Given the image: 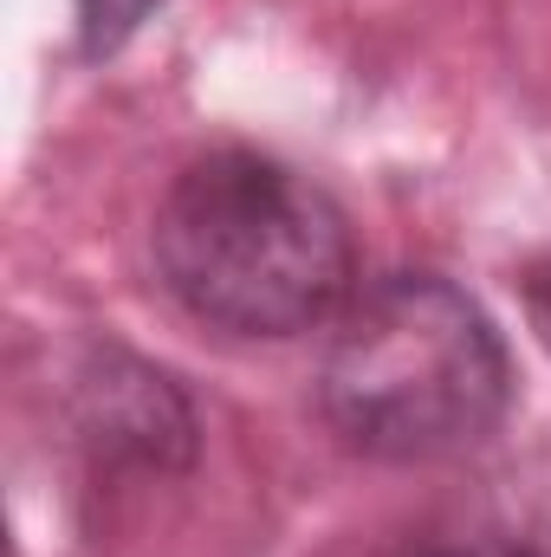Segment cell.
Returning a JSON list of instances; mask_svg holds the SVG:
<instances>
[{
  "instance_id": "cell-5",
  "label": "cell",
  "mask_w": 551,
  "mask_h": 557,
  "mask_svg": "<svg viewBox=\"0 0 551 557\" xmlns=\"http://www.w3.org/2000/svg\"><path fill=\"white\" fill-rule=\"evenodd\" d=\"M526 318H532V331H539V344L551 350V253L526 273Z\"/></svg>"
},
{
  "instance_id": "cell-3",
  "label": "cell",
  "mask_w": 551,
  "mask_h": 557,
  "mask_svg": "<svg viewBox=\"0 0 551 557\" xmlns=\"http://www.w3.org/2000/svg\"><path fill=\"white\" fill-rule=\"evenodd\" d=\"M390 557H551L546 539H532L513 519H461V525H428Z\"/></svg>"
},
{
  "instance_id": "cell-4",
  "label": "cell",
  "mask_w": 551,
  "mask_h": 557,
  "mask_svg": "<svg viewBox=\"0 0 551 557\" xmlns=\"http://www.w3.org/2000/svg\"><path fill=\"white\" fill-rule=\"evenodd\" d=\"M156 7H162V0H78V39H85V52H91V59L118 52Z\"/></svg>"
},
{
  "instance_id": "cell-1",
  "label": "cell",
  "mask_w": 551,
  "mask_h": 557,
  "mask_svg": "<svg viewBox=\"0 0 551 557\" xmlns=\"http://www.w3.org/2000/svg\"><path fill=\"white\" fill-rule=\"evenodd\" d=\"M149 253L162 292L228 337H298L338 318L357 278L344 208L260 149L195 156L149 221Z\"/></svg>"
},
{
  "instance_id": "cell-2",
  "label": "cell",
  "mask_w": 551,
  "mask_h": 557,
  "mask_svg": "<svg viewBox=\"0 0 551 557\" xmlns=\"http://www.w3.org/2000/svg\"><path fill=\"white\" fill-rule=\"evenodd\" d=\"M513 403L500 324L441 273H383L344 298L318 357V409L370 460H448Z\"/></svg>"
}]
</instances>
